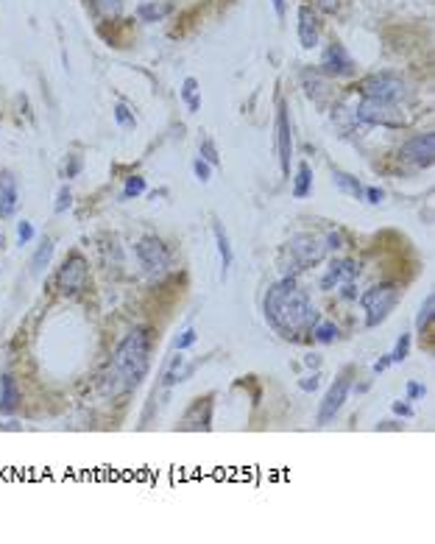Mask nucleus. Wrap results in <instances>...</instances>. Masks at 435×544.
I'll return each instance as SVG.
<instances>
[{
	"mask_svg": "<svg viewBox=\"0 0 435 544\" xmlns=\"http://www.w3.org/2000/svg\"><path fill=\"white\" fill-rule=\"evenodd\" d=\"M182 98L187 104V112H198L201 109V90H198V81L193 75L185 78V84H182Z\"/></svg>",
	"mask_w": 435,
	"mask_h": 544,
	"instance_id": "5701e85b",
	"label": "nucleus"
},
{
	"mask_svg": "<svg viewBox=\"0 0 435 544\" xmlns=\"http://www.w3.org/2000/svg\"><path fill=\"white\" fill-rule=\"evenodd\" d=\"M20 206V187L12 171H0V218L9 221L17 215Z\"/></svg>",
	"mask_w": 435,
	"mask_h": 544,
	"instance_id": "ddd939ff",
	"label": "nucleus"
},
{
	"mask_svg": "<svg viewBox=\"0 0 435 544\" xmlns=\"http://www.w3.org/2000/svg\"><path fill=\"white\" fill-rule=\"evenodd\" d=\"M394 413H397L399 418H410V416H413V407H410L408 402H394Z\"/></svg>",
	"mask_w": 435,
	"mask_h": 544,
	"instance_id": "ea45409f",
	"label": "nucleus"
},
{
	"mask_svg": "<svg viewBox=\"0 0 435 544\" xmlns=\"http://www.w3.org/2000/svg\"><path fill=\"white\" fill-rule=\"evenodd\" d=\"M20 405V388L12 374H0V413H12Z\"/></svg>",
	"mask_w": 435,
	"mask_h": 544,
	"instance_id": "a211bd4d",
	"label": "nucleus"
},
{
	"mask_svg": "<svg viewBox=\"0 0 435 544\" xmlns=\"http://www.w3.org/2000/svg\"><path fill=\"white\" fill-rule=\"evenodd\" d=\"M212 235H215V246H217V255H221V276L226 279L229 276V268H232V240H229V235H226V229H224V224L221 221H215L212 224Z\"/></svg>",
	"mask_w": 435,
	"mask_h": 544,
	"instance_id": "dca6fc26",
	"label": "nucleus"
},
{
	"mask_svg": "<svg viewBox=\"0 0 435 544\" xmlns=\"http://www.w3.org/2000/svg\"><path fill=\"white\" fill-rule=\"evenodd\" d=\"M324 246H327V248H332V251H338V248L343 246V240H340V235H338V232H329V235H327V240H324Z\"/></svg>",
	"mask_w": 435,
	"mask_h": 544,
	"instance_id": "a19ab883",
	"label": "nucleus"
},
{
	"mask_svg": "<svg viewBox=\"0 0 435 544\" xmlns=\"http://www.w3.org/2000/svg\"><path fill=\"white\" fill-rule=\"evenodd\" d=\"M321 70L324 73H332V75H352L355 73V62L349 59V54L343 51V45H329L324 51Z\"/></svg>",
	"mask_w": 435,
	"mask_h": 544,
	"instance_id": "2eb2a0df",
	"label": "nucleus"
},
{
	"mask_svg": "<svg viewBox=\"0 0 435 544\" xmlns=\"http://www.w3.org/2000/svg\"><path fill=\"white\" fill-rule=\"evenodd\" d=\"M190 374H193V366H185V357L182 355H173L170 363H167V371L162 374V380H165V386H173V383L187 380Z\"/></svg>",
	"mask_w": 435,
	"mask_h": 544,
	"instance_id": "aec40b11",
	"label": "nucleus"
},
{
	"mask_svg": "<svg viewBox=\"0 0 435 544\" xmlns=\"http://www.w3.org/2000/svg\"><path fill=\"white\" fill-rule=\"evenodd\" d=\"M81 167H84V159H81L78 154H73V156L67 159V167H64V179H75V176L81 174Z\"/></svg>",
	"mask_w": 435,
	"mask_h": 544,
	"instance_id": "473e14b6",
	"label": "nucleus"
},
{
	"mask_svg": "<svg viewBox=\"0 0 435 544\" xmlns=\"http://www.w3.org/2000/svg\"><path fill=\"white\" fill-rule=\"evenodd\" d=\"M402 159L413 162L416 167H430L435 159V134H416L410 143H405L402 148Z\"/></svg>",
	"mask_w": 435,
	"mask_h": 544,
	"instance_id": "f8f14e48",
	"label": "nucleus"
},
{
	"mask_svg": "<svg viewBox=\"0 0 435 544\" xmlns=\"http://www.w3.org/2000/svg\"><path fill=\"white\" fill-rule=\"evenodd\" d=\"M432 316H435V296L430 293V296L424 299V305H421V310H419V316H416V329H419V332L427 329V324H430Z\"/></svg>",
	"mask_w": 435,
	"mask_h": 544,
	"instance_id": "bb28decb",
	"label": "nucleus"
},
{
	"mask_svg": "<svg viewBox=\"0 0 435 544\" xmlns=\"http://www.w3.org/2000/svg\"><path fill=\"white\" fill-rule=\"evenodd\" d=\"M363 201H368V204H382L385 201V190L382 187H363Z\"/></svg>",
	"mask_w": 435,
	"mask_h": 544,
	"instance_id": "f704fd0d",
	"label": "nucleus"
},
{
	"mask_svg": "<svg viewBox=\"0 0 435 544\" xmlns=\"http://www.w3.org/2000/svg\"><path fill=\"white\" fill-rule=\"evenodd\" d=\"M34 235H36V229H34L31 221H20L17 224V246H28L34 240Z\"/></svg>",
	"mask_w": 435,
	"mask_h": 544,
	"instance_id": "c756f323",
	"label": "nucleus"
},
{
	"mask_svg": "<svg viewBox=\"0 0 435 544\" xmlns=\"http://www.w3.org/2000/svg\"><path fill=\"white\" fill-rule=\"evenodd\" d=\"M274 12H277V17H279V20L285 17V0H274Z\"/></svg>",
	"mask_w": 435,
	"mask_h": 544,
	"instance_id": "c03bdc74",
	"label": "nucleus"
},
{
	"mask_svg": "<svg viewBox=\"0 0 435 544\" xmlns=\"http://www.w3.org/2000/svg\"><path fill=\"white\" fill-rule=\"evenodd\" d=\"M405 391H408V399H410V402H419V399L427 397V388H424L421 383H413V380L405 386Z\"/></svg>",
	"mask_w": 435,
	"mask_h": 544,
	"instance_id": "e433bc0d",
	"label": "nucleus"
},
{
	"mask_svg": "<svg viewBox=\"0 0 435 544\" xmlns=\"http://www.w3.org/2000/svg\"><path fill=\"white\" fill-rule=\"evenodd\" d=\"M151 335L145 329H134L128 332L120 341L115 357H112V380L117 383L120 391H134L148 374L151 366Z\"/></svg>",
	"mask_w": 435,
	"mask_h": 544,
	"instance_id": "f03ea898",
	"label": "nucleus"
},
{
	"mask_svg": "<svg viewBox=\"0 0 435 544\" xmlns=\"http://www.w3.org/2000/svg\"><path fill=\"white\" fill-rule=\"evenodd\" d=\"M357 299H360V307L366 310V327H379L399 305V287L397 285H377Z\"/></svg>",
	"mask_w": 435,
	"mask_h": 544,
	"instance_id": "7ed1b4c3",
	"label": "nucleus"
},
{
	"mask_svg": "<svg viewBox=\"0 0 435 544\" xmlns=\"http://www.w3.org/2000/svg\"><path fill=\"white\" fill-rule=\"evenodd\" d=\"M340 299H346V302H355V299H357L355 282H343V285H340Z\"/></svg>",
	"mask_w": 435,
	"mask_h": 544,
	"instance_id": "58836bf2",
	"label": "nucleus"
},
{
	"mask_svg": "<svg viewBox=\"0 0 435 544\" xmlns=\"http://www.w3.org/2000/svg\"><path fill=\"white\" fill-rule=\"evenodd\" d=\"M137 14H140L143 23H159L167 14V6H162V3H143L137 9Z\"/></svg>",
	"mask_w": 435,
	"mask_h": 544,
	"instance_id": "a878e982",
	"label": "nucleus"
},
{
	"mask_svg": "<svg viewBox=\"0 0 435 544\" xmlns=\"http://www.w3.org/2000/svg\"><path fill=\"white\" fill-rule=\"evenodd\" d=\"M274 140H277V156L282 176H290V162H293V129H290V112L285 98L277 101V126H274Z\"/></svg>",
	"mask_w": 435,
	"mask_h": 544,
	"instance_id": "423d86ee",
	"label": "nucleus"
},
{
	"mask_svg": "<svg viewBox=\"0 0 435 544\" xmlns=\"http://www.w3.org/2000/svg\"><path fill=\"white\" fill-rule=\"evenodd\" d=\"M86 279H90V265L81 255H73L62 263V268L56 271V287L64 296H73V293H81L86 287Z\"/></svg>",
	"mask_w": 435,
	"mask_h": 544,
	"instance_id": "0eeeda50",
	"label": "nucleus"
},
{
	"mask_svg": "<svg viewBox=\"0 0 435 544\" xmlns=\"http://www.w3.org/2000/svg\"><path fill=\"white\" fill-rule=\"evenodd\" d=\"M410 344H413V335H410V332H402V335H399V341H397V346H394V352H390L394 363L408 360V355H410Z\"/></svg>",
	"mask_w": 435,
	"mask_h": 544,
	"instance_id": "cd10ccee",
	"label": "nucleus"
},
{
	"mask_svg": "<svg viewBox=\"0 0 435 544\" xmlns=\"http://www.w3.org/2000/svg\"><path fill=\"white\" fill-rule=\"evenodd\" d=\"M296 34H298V45H301L304 51L318 48L321 23H318V14H316L310 6H298V14H296Z\"/></svg>",
	"mask_w": 435,
	"mask_h": 544,
	"instance_id": "9b49d317",
	"label": "nucleus"
},
{
	"mask_svg": "<svg viewBox=\"0 0 435 544\" xmlns=\"http://www.w3.org/2000/svg\"><path fill=\"white\" fill-rule=\"evenodd\" d=\"M193 344H196V329H190V327H187V329H185V332L179 335L176 341H173V346H176L179 352H182V349H190Z\"/></svg>",
	"mask_w": 435,
	"mask_h": 544,
	"instance_id": "72a5a7b5",
	"label": "nucleus"
},
{
	"mask_svg": "<svg viewBox=\"0 0 435 544\" xmlns=\"http://www.w3.org/2000/svg\"><path fill=\"white\" fill-rule=\"evenodd\" d=\"M368 388H371V383H360V386H357V394H366Z\"/></svg>",
	"mask_w": 435,
	"mask_h": 544,
	"instance_id": "49530a36",
	"label": "nucleus"
},
{
	"mask_svg": "<svg viewBox=\"0 0 435 544\" xmlns=\"http://www.w3.org/2000/svg\"><path fill=\"white\" fill-rule=\"evenodd\" d=\"M360 93L366 98H374V101L399 104L408 95V87H405V81L394 73H374L360 84Z\"/></svg>",
	"mask_w": 435,
	"mask_h": 544,
	"instance_id": "20e7f679",
	"label": "nucleus"
},
{
	"mask_svg": "<svg viewBox=\"0 0 435 544\" xmlns=\"http://www.w3.org/2000/svg\"><path fill=\"white\" fill-rule=\"evenodd\" d=\"M193 171H196V179H198V182H204V185L212 179V165H209V162H204L201 156L193 162Z\"/></svg>",
	"mask_w": 435,
	"mask_h": 544,
	"instance_id": "2f4dec72",
	"label": "nucleus"
},
{
	"mask_svg": "<svg viewBox=\"0 0 435 544\" xmlns=\"http://www.w3.org/2000/svg\"><path fill=\"white\" fill-rule=\"evenodd\" d=\"M54 248H56L54 237H42V240H39L36 251L31 255V276H42V274H45V268H48L51 260H54Z\"/></svg>",
	"mask_w": 435,
	"mask_h": 544,
	"instance_id": "f3484780",
	"label": "nucleus"
},
{
	"mask_svg": "<svg viewBox=\"0 0 435 544\" xmlns=\"http://www.w3.org/2000/svg\"><path fill=\"white\" fill-rule=\"evenodd\" d=\"M287 251H290V257H293L290 271H296V268L304 271V268H310V265H316V263L324 260V240L316 237V235H298L287 246Z\"/></svg>",
	"mask_w": 435,
	"mask_h": 544,
	"instance_id": "1a4fd4ad",
	"label": "nucleus"
},
{
	"mask_svg": "<svg viewBox=\"0 0 435 544\" xmlns=\"http://www.w3.org/2000/svg\"><path fill=\"white\" fill-rule=\"evenodd\" d=\"M0 248H3V232H0Z\"/></svg>",
	"mask_w": 435,
	"mask_h": 544,
	"instance_id": "de8ad7c7",
	"label": "nucleus"
},
{
	"mask_svg": "<svg viewBox=\"0 0 435 544\" xmlns=\"http://www.w3.org/2000/svg\"><path fill=\"white\" fill-rule=\"evenodd\" d=\"M349 391H352V368H346V374H338L335 377V383L329 386V391L321 399L318 425H329L332 418L340 413V407L346 405V399H349Z\"/></svg>",
	"mask_w": 435,
	"mask_h": 544,
	"instance_id": "6e6552de",
	"label": "nucleus"
},
{
	"mask_svg": "<svg viewBox=\"0 0 435 544\" xmlns=\"http://www.w3.org/2000/svg\"><path fill=\"white\" fill-rule=\"evenodd\" d=\"M137 257L140 265L148 276H162L170 265V255H167V246L159 237H143L137 243Z\"/></svg>",
	"mask_w": 435,
	"mask_h": 544,
	"instance_id": "9d476101",
	"label": "nucleus"
},
{
	"mask_svg": "<svg viewBox=\"0 0 435 544\" xmlns=\"http://www.w3.org/2000/svg\"><path fill=\"white\" fill-rule=\"evenodd\" d=\"M145 190H148V182H145L143 176H128V179H126V185H123L120 198H123V201H132V198L143 196Z\"/></svg>",
	"mask_w": 435,
	"mask_h": 544,
	"instance_id": "b1692460",
	"label": "nucleus"
},
{
	"mask_svg": "<svg viewBox=\"0 0 435 544\" xmlns=\"http://www.w3.org/2000/svg\"><path fill=\"white\" fill-rule=\"evenodd\" d=\"M201 159L204 162H209V165H221V156H217V148H215V143L212 140H201Z\"/></svg>",
	"mask_w": 435,
	"mask_h": 544,
	"instance_id": "7c9ffc66",
	"label": "nucleus"
},
{
	"mask_svg": "<svg viewBox=\"0 0 435 544\" xmlns=\"http://www.w3.org/2000/svg\"><path fill=\"white\" fill-rule=\"evenodd\" d=\"M318 3H321L327 12H335V9H338V0H318Z\"/></svg>",
	"mask_w": 435,
	"mask_h": 544,
	"instance_id": "a18cd8bd",
	"label": "nucleus"
},
{
	"mask_svg": "<svg viewBox=\"0 0 435 544\" xmlns=\"http://www.w3.org/2000/svg\"><path fill=\"white\" fill-rule=\"evenodd\" d=\"M98 6H101L104 14H120L123 6H126V0H98Z\"/></svg>",
	"mask_w": 435,
	"mask_h": 544,
	"instance_id": "c9c22d12",
	"label": "nucleus"
},
{
	"mask_svg": "<svg viewBox=\"0 0 435 544\" xmlns=\"http://www.w3.org/2000/svg\"><path fill=\"white\" fill-rule=\"evenodd\" d=\"M390 363H394V357H390V355H382V357L374 363V374H382V371H385Z\"/></svg>",
	"mask_w": 435,
	"mask_h": 544,
	"instance_id": "79ce46f5",
	"label": "nucleus"
},
{
	"mask_svg": "<svg viewBox=\"0 0 435 544\" xmlns=\"http://www.w3.org/2000/svg\"><path fill=\"white\" fill-rule=\"evenodd\" d=\"M313 338H316V344H321V346H327V344H335L338 338H340V329H338V324H332V321H316L313 324Z\"/></svg>",
	"mask_w": 435,
	"mask_h": 544,
	"instance_id": "4be33fe9",
	"label": "nucleus"
},
{
	"mask_svg": "<svg viewBox=\"0 0 435 544\" xmlns=\"http://www.w3.org/2000/svg\"><path fill=\"white\" fill-rule=\"evenodd\" d=\"M70 206H73V190H70V185H62V187H59V196H56V206H54V213H56V215H62V213H67Z\"/></svg>",
	"mask_w": 435,
	"mask_h": 544,
	"instance_id": "c85d7f7f",
	"label": "nucleus"
},
{
	"mask_svg": "<svg viewBox=\"0 0 435 544\" xmlns=\"http://www.w3.org/2000/svg\"><path fill=\"white\" fill-rule=\"evenodd\" d=\"M313 193V167L310 162H298V174L293 179V198H307Z\"/></svg>",
	"mask_w": 435,
	"mask_h": 544,
	"instance_id": "6ab92c4d",
	"label": "nucleus"
},
{
	"mask_svg": "<svg viewBox=\"0 0 435 544\" xmlns=\"http://www.w3.org/2000/svg\"><path fill=\"white\" fill-rule=\"evenodd\" d=\"M355 117H357L360 123H368V126H388V129H402V126L408 123L397 104H385V101H374V98H363L360 106L355 109Z\"/></svg>",
	"mask_w": 435,
	"mask_h": 544,
	"instance_id": "39448f33",
	"label": "nucleus"
},
{
	"mask_svg": "<svg viewBox=\"0 0 435 544\" xmlns=\"http://www.w3.org/2000/svg\"><path fill=\"white\" fill-rule=\"evenodd\" d=\"M263 307H266V318H268L271 329H277L287 341L304 338V335L313 329V324L318 321V310L313 307L307 290L293 276H285L268 287Z\"/></svg>",
	"mask_w": 435,
	"mask_h": 544,
	"instance_id": "f257e3e1",
	"label": "nucleus"
},
{
	"mask_svg": "<svg viewBox=\"0 0 435 544\" xmlns=\"http://www.w3.org/2000/svg\"><path fill=\"white\" fill-rule=\"evenodd\" d=\"M332 182H335V187H338L340 193L352 196V198H357V201H363V185H360V179H355L352 174L332 171Z\"/></svg>",
	"mask_w": 435,
	"mask_h": 544,
	"instance_id": "412c9836",
	"label": "nucleus"
},
{
	"mask_svg": "<svg viewBox=\"0 0 435 544\" xmlns=\"http://www.w3.org/2000/svg\"><path fill=\"white\" fill-rule=\"evenodd\" d=\"M115 120H117V126L123 132H134L137 129V117L132 115V109H128L126 104H117L115 106Z\"/></svg>",
	"mask_w": 435,
	"mask_h": 544,
	"instance_id": "393cba45",
	"label": "nucleus"
},
{
	"mask_svg": "<svg viewBox=\"0 0 435 544\" xmlns=\"http://www.w3.org/2000/svg\"><path fill=\"white\" fill-rule=\"evenodd\" d=\"M318 386H321V377H318V374H310V377H304V380H298V388L307 391V394L318 391Z\"/></svg>",
	"mask_w": 435,
	"mask_h": 544,
	"instance_id": "4c0bfd02",
	"label": "nucleus"
},
{
	"mask_svg": "<svg viewBox=\"0 0 435 544\" xmlns=\"http://www.w3.org/2000/svg\"><path fill=\"white\" fill-rule=\"evenodd\" d=\"M357 274H360V265L355 263V260H335L329 268H327V274L321 276V290H332L335 285H343V282H352V279H357Z\"/></svg>",
	"mask_w": 435,
	"mask_h": 544,
	"instance_id": "4468645a",
	"label": "nucleus"
},
{
	"mask_svg": "<svg viewBox=\"0 0 435 544\" xmlns=\"http://www.w3.org/2000/svg\"><path fill=\"white\" fill-rule=\"evenodd\" d=\"M304 366H310V368H316V371H318V368H321V357H318V355H313V352H310V355H304Z\"/></svg>",
	"mask_w": 435,
	"mask_h": 544,
	"instance_id": "37998d69",
	"label": "nucleus"
}]
</instances>
